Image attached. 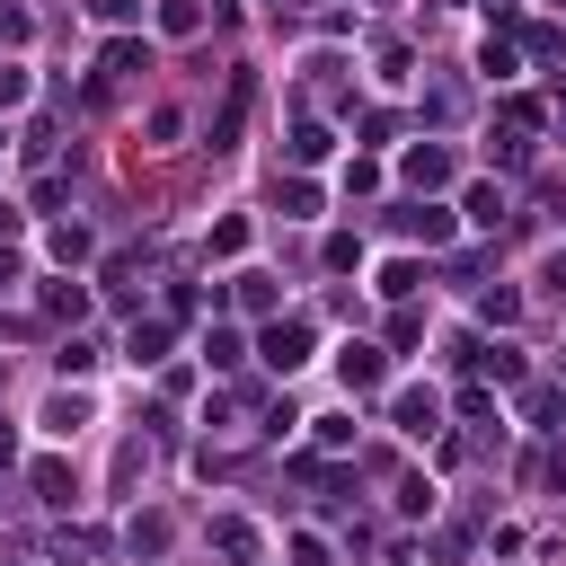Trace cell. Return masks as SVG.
Wrapping results in <instances>:
<instances>
[{"instance_id":"4316f807","label":"cell","mask_w":566,"mask_h":566,"mask_svg":"<svg viewBox=\"0 0 566 566\" xmlns=\"http://www.w3.org/2000/svg\"><path fill=\"white\" fill-rule=\"evenodd\" d=\"M522 44H531V62H557V53H566V35H557V27H531Z\"/></svg>"},{"instance_id":"2e32d148","label":"cell","mask_w":566,"mask_h":566,"mask_svg":"<svg viewBox=\"0 0 566 566\" xmlns=\"http://www.w3.org/2000/svg\"><path fill=\"white\" fill-rule=\"evenodd\" d=\"M203 27V0H159V35H195Z\"/></svg>"},{"instance_id":"74e56055","label":"cell","mask_w":566,"mask_h":566,"mask_svg":"<svg viewBox=\"0 0 566 566\" xmlns=\"http://www.w3.org/2000/svg\"><path fill=\"white\" fill-rule=\"evenodd\" d=\"M9 274H18V256H9V239H0V283H9Z\"/></svg>"},{"instance_id":"44dd1931","label":"cell","mask_w":566,"mask_h":566,"mask_svg":"<svg viewBox=\"0 0 566 566\" xmlns=\"http://www.w3.org/2000/svg\"><path fill=\"white\" fill-rule=\"evenodd\" d=\"M212 256H248V221H239V212L212 221Z\"/></svg>"},{"instance_id":"8d00e7d4","label":"cell","mask_w":566,"mask_h":566,"mask_svg":"<svg viewBox=\"0 0 566 566\" xmlns=\"http://www.w3.org/2000/svg\"><path fill=\"white\" fill-rule=\"evenodd\" d=\"M18 221H27V212H18V203H0V239H18Z\"/></svg>"},{"instance_id":"484cf974","label":"cell","mask_w":566,"mask_h":566,"mask_svg":"<svg viewBox=\"0 0 566 566\" xmlns=\"http://www.w3.org/2000/svg\"><path fill=\"white\" fill-rule=\"evenodd\" d=\"M27 35H35V18H27L18 0H0V44H27Z\"/></svg>"},{"instance_id":"8fae6325","label":"cell","mask_w":566,"mask_h":566,"mask_svg":"<svg viewBox=\"0 0 566 566\" xmlns=\"http://www.w3.org/2000/svg\"><path fill=\"white\" fill-rule=\"evenodd\" d=\"M327 150H336V133H327V124H301V133H292V168H318Z\"/></svg>"},{"instance_id":"ffe728a7","label":"cell","mask_w":566,"mask_h":566,"mask_svg":"<svg viewBox=\"0 0 566 566\" xmlns=\"http://www.w3.org/2000/svg\"><path fill=\"white\" fill-rule=\"evenodd\" d=\"M469 221L495 230V221H504V195H495V186H469Z\"/></svg>"},{"instance_id":"8992f818","label":"cell","mask_w":566,"mask_h":566,"mask_svg":"<svg viewBox=\"0 0 566 566\" xmlns=\"http://www.w3.org/2000/svg\"><path fill=\"white\" fill-rule=\"evenodd\" d=\"M212 548H221L230 566H256V522H239V513H221V522H212Z\"/></svg>"},{"instance_id":"5b68a950","label":"cell","mask_w":566,"mask_h":566,"mask_svg":"<svg viewBox=\"0 0 566 566\" xmlns=\"http://www.w3.org/2000/svg\"><path fill=\"white\" fill-rule=\"evenodd\" d=\"M407 186H416V195L451 186V150H442V142H416V150H407Z\"/></svg>"},{"instance_id":"d6a6232c","label":"cell","mask_w":566,"mask_h":566,"mask_svg":"<svg viewBox=\"0 0 566 566\" xmlns=\"http://www.w3.org/2000/svg\"><path fill=\"white\" fill-rule=\"evenodd\" d=\"M292 566H327V548H318V539L301 531V539H292Z\"/></svg>"},{"instance_id":"f546056e","label":"cell","mask_w":566,"mask_h":566,"mask_svg":"<svg viewBox=\"0 0 566 566\" xmlns=\"http://www.w3.org/2000/svg\"><path fill=\"white\" fill-rule=\"evenodd\" d=\"M310 424H318V451H345V442H354V424H345V416H310Z\"/></svg>"},{"instance_id":"9a60e30c","label":"cell","mask_w":566,"mask_h":566,"mask_svg":"<svg viewBox=\"0 0 566 566\" xmlns=\"http://www.w3.org/2000/svg\"><path fill=\"white\" fill-rule=\"evenodd\" d=\"M239 354H248L239 327H212V336H203V363H212V371H239Z\"/></svg>"},{"instance_id":"ba28073f","label":"cell","mask_w":566,"mask_h":566,"mask_svg":"<svg viewBox=\"0 0 566 566\" xmlns=\"http://www.w3.org/2000/svg\"><path fill=\"white\" fill-rule=\"evenodd\" d=\"M124 354H133V363H168V318H133Z\"/></svg>"},{"instance_id":"52a82bcc","label":"cell","mask_w":566,"mask_h":566,"mask_svg":"<svg viewBox=\"0 0 566 566\" xmlns=\"http://www.w3.org/2000/svg\"><path fill=\"white\" fill-rule=\"evenodd\" d=\"M27 486H35V504H53V513H62V504H71V495H80V486H71V469H62V460H35V469H27Z\"/></svg>"},{"instance_id":"836d02e7","label":"cell","mask_w":566,"mask_h":566,"mask_svg":"<svg viewBox=\"0 0 566 566\" xmlns=\"http://www.w3.org/2000/svg\"><path fill=\"white\" fill-rule=\"evenodd\" d=\"M88 9H97V18H106V27H124V18H133V9H142V0H88Z\"/></svg>"},{"instance_id":"cb8c5ba5","label":"cell","mask_w":566,"mask_h":566,"mask_svg":"<svg viewBox=\"0 0 566 566\" xmlns=\"http://www.w3.org/2000/svg\"><path fill=\"white\" fill-rule=\"evenodd\" d=\"M478 363H486V371H495V380H504V389H513V380H522V354H513V345H478Z\"/></svg>"},{"instance_id":"e0dca14e","label":"cell","mask_w":566,"mask_h":566,"mask_svg":"<svg viewBox=\"0 0 566 566\" xmlns=\"http://www.w3.org/2000/svg\"><path fill=\"white\" fill-rule=\"evenodd\" d=\"M274 195H283V212H292V221H310V212H318V186H310V177H283Z\"/></svg>"},{"instance_id":"277c9868","label":"cell","mask_w":566,"mask_h":566,"mask_svg":"<svg viewBox=\"0 0 566 566\" xmlns=\"http://www.w3.org/2000/svg\"><path fill=\"white\" fill-rule=\"evenodd\" d=\"M389 230H398V239L442 248V239H451V212H442V203H407V212H389Z\"/></svg>"},{"instance_id":"7402d4cb","label":"cell","mask_w":566,"mask_h":566,"mask_svg":"<svg viewBox=\"0 0 566 566\" xmlns=\"http://www.w3.org/2000/svg\"><path fill=\"white\" fill-rule=\"evenodd\" d=\"M239 310L265 318V310H274V274H239Z\"/></svg>"},{"instance_id":"6da1fadb","label":"cell","mask_w":566,"mask_h":566,"mask_svg":"<svg viewBox=\"0 0 566 566\" xmlns=\"http://www.w3.org/2000/svg\"><path fill=\"white\" fill-rule=\"evenodd\" d=\"M256 354H265V371H301L310 363V318H274L256 336Z\"/></svg>"},{"instance_id":"4dcf8cb0","label":"cell","mask_w":566,"mask_h":566,"mask_svg":"<svg viewBox=\"0 0 566 566\" xmlns=\"http://www.w3.org/2000/svg\"><path fill=\"white\" fill-rule=\"evenodd\" d=\"M398 513H433V486L424 478H398Z\"/></svg>"},{"instance_id":"f35d334b","label":"cell","mask_w":566,"mask_h":566,"mask_svg":"<svg viewBox=\"0 0 566 566\" xmlns=\"http://www.w3.org/2000/svg\"><path fill=\"white\" fill-rule=\"evenodd\" d=\"M557 142H566V115H557Z\"/></svg>"},{"instance_id":"3957f363","label":"cell","mask_w":566,"mask_h":566,"mask_svg":"<svg viewBox=\"0 0 566 566\" xmlns=\"http://www.w3.org/2000/svg\"><path fill=\"white\" fill-rule=\"evenodd\" d=\"M389 424H398L407 442H424V433H442V398H433V389H398V407H389Z\"/></svg>"},{"instance_id":"f1b7e54d","label":"cell","mask_w":566,"mask_h":566,"mask_svg":"<svg viewBox=\"0 0 566 566\" xmlns=\"http://www.w3.org/2000/svg\"><path fill=\"white\" fill-rule=\"evenodd\" d=\"M327 265H336V274H354V265H363V239H345V230H336V239H327Z\"/></svg>"},{"instance_id":"83f0119b","label":"cell","mask_w":566,"mask_h":566,"mask_svg":"<svg viewBox=\"0 0 566 566\" xmlns=\"http://www.w3.org/2000/svg\"><path fill=\"white\" fill-rule=\"evenodd\" d=\"M478 71H486V80H513V44H495V35H486V53H478Z\"/></svg>"},{"instance_id":"7c38bea8","label":"cell","mask_w":566,"mask_h":566,"mask_svg":"<svg viewBox=\"0 0 566 566\" xmlns=\"http://www.w3.org/2000/svg\"><path fill=\"white\" fill-rule=\"evenodd\" d=\"M124 539H133V557H159V548H168V513H133Z\"/></svg>"},{"instance_id":"d6986e66","label":"cell","mask_w":566,"mask_h":566,"mask_svg":"<svg viewBox=\"0 0 566 566\" xmlns=\"http://www.w3.org/2000/svg\"><path fill=\"white\" fill-rule=\"evenodd\" d=\"M478 318H495V327H513V318H522V292H495V283H486V292H478Z\"/></svg>"},{"instance_id":"ac0fdd59","label":"cell","mask_w":566,"mask_h":566,"mask_svg":"<svg viewBox=\"0 0 566 566\" xmlns=\"http://www.w3.org/2000/svg\"><path fill=\"white\" fill-rule=\"evenodd\" d=\"M44 310H53V318H80V310H88V283H44Z\"/></svg>"},{"instance_id":"7a4b0ae2","label":"cell","mask_w":566,"mask_h":566,"mask_svg":"<svg viewBox=\"0 0 566 566\" xmlns=\"http://www.w3.org/2000/svg\"><path fill=\"white\" fill-rule=\"evenodd\" d=\"M336 380H345V398H371V389L389 380V354H380V345H345V354H336Z\"/></svg>"},{"instance_id":"ab89813d","label":"cell","mask_w":566,"mask_h":566,"mask_svg":"<svg viewBox=\"0 0 566 566\" xmlns=\"http://www.w3.org/2000/svg\"><path fill=\"white\" fill-rule=\"evenodd\" d=\"M557 371H566V354H557Z\"/></svg>"},{"instance_id":"603a6c76","label":"cell","mask_w":566,"mask_h":566,"mask_svg":"<svg viewBox=\"0 0 566 566\" xmlns=\"http://www.w3.org/2000/svg\"><path fill=\"white\" fill-rule=\"evenodd\" d=\"M97 363H106V345H88V336H71V345H62V371H71V380H80V371H97Z\"/></svg>"},{"instance_id":"9c48e42d","label":"cell","mask_w":566,"mask_h":566,"mask_svg":"<svg viewBox=\"0 0 566 566\" xmlns=\"http://www.w3.org/2000/svg\"><path fill=\"white\" fill-rule=\"evenodd\" d=\"M80 424H88V398L80 389H53L44 398V433H80Z\"/></svg>"},{"instance_id":"e575fe53","label":"cell","mask_w":566,"mask_h":566,"mask_svg":"<svg viewBox=\"0 0 566 566\" xmlns=\"http://www.w3.org/2000/svg\"><path fill=\"white\" fill-rule=\"evenodd\" d=\"M539 478H548V486L566 495V451H548V460H539Z\"/></svg>"},{"instance_id":"4fadbf2b","label":"cell","mask_w":566,"mask_h":566,"mask_svg":"<svg viewBox=\"0 0 566 566\" xmlns=\"http://www.w3.org/2000/svg\"><path fill=\"white\" fill-rule=\"evenodd\" d=\"M239 115H248V80H239V88H230V106L212 115V150H230V142H239Z\"/></svg>"},{"instance_id":"d4e9b609","label":"cell","mask_w":566,"mask_h":566,"mask_svg":"<svg viewBox=\"0 0 566 566\" xmlns=\"http://www.w3.org/2000/svg\"><path fill=\"white\" fill-rule=\"evenodd\" d=\"M380 292H389V301H407V292H416V265H407V256H389V265H380Z\"/></svg>"},{"instance_id":"d590c367","label":"cell","mask_w":566,"mask_h":566,"mask_svg":"<svg viewBox=\"0 0 566 566\" xmlns=\"http://www.w3.org/2000/svg\"><path fill=\"white\" fill-rule=\"evenodd\" d=\"M539 283H548V292H566V256H548V274H539Z\"/></svg>"},{"instance_id":"1f68e13d","label":"cell","mask_w":566,"mask_h":566,"mask_svg":"<svg viewBox=\"0 0 566 566\" xmlns=\"http://www.w3.org/2000/svg\"><path fill=\"white\" fill-rule=\"evenodd\" d=\"M27 88H35V80H27L18 62H0V106H27Z\"/></svg>"},{"instance_id":"5bb4252c","label":"cell","mask_w":566,"mask_h":566,"mask_svg":"<svg viewBox=\"0 0 566 566\" xmlns=\"http://www.w3.org/2000/svg\"><path fill=\"white\" fill-rule=\"evenodd\" d=\"M88 248H97V239H88L80 221H62V230H53V265H88Z\"/></svg>"},{"instance_id":"30bf717a","label":"cell","mask_w":566,"mask_h":566,"mask_svg":"<svg viewBox=\"0 0 566 566\" xmlns=\"http://www.w3.org/2000/svg\"><path fill=\"white\" fill-rule=\"evenodd\" d=\"M97 71H106V80H133V71H150V53H142V44H133V35H115V44H106V62H97Z\"/></svg>"}]
</instances>
